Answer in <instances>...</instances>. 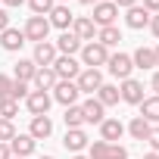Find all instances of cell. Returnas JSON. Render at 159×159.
Returning <instances> with one entry per match:
<instances>
[{
	"mask_svg": "<svg viewBox=\"0 0 159 159\" xmlns=\"http://www.w3.org/2000/svg\"><path fill=\"white\" fill-rule=\"evenodd\" d=\"M150 31L159 38V13H153V16H150Z\"/></svg>",
	"mask_w": 159,
	"mask_h": 159,
	"instance_id": "39",
	"label": "cell"
},
{
	"mask_svg": "<svg viewBox=\"0 0 159 159\" xmlns=\"http://www.w3.org/2000/svg\"><path fill=\"white\" fill-rule=\"evenodd\" d=\"M150 128H153V125H150L147 119H140V116H134V119L125 125V131H128L134 140H147V137H150Z\"/></svg>",
	"mask_w": 159,
	"mask_h": 159,
	"instance_id": "23",
	"label": "cell"
},
{
	"mask_svg": "<svg viewBox=\"0 0 159 159\" xmlns=\"http://www.w3.org/2000/svg\"><path fill=\"white\" fill-rule=\"evenodd\" d=\"M16 116H19V103H16V100H10V97H7V100H0V119L13 122Z\"/></svg>",
	"mask_w": 159,
	"mask_h": 159,
	"instance_id": "30",
	"label": "cell"
},
{
	"mask_svg": "<svg viewBox=\"0 0 159 159\" xmlns=\"http://www.w3.org/2000/svg\"><path fill=\"white\" fill-rule=\"evenodd\" d=\"M112 3H116V7H119V10H131V7H134V3H137V0H112Z\"/></svg>",
	"mask_w": 159,
	"mask_h": 159,
	"instance_id": "40",
	"label": "cell"
},
{
	"mask_svg": "<svg viewBox=\"0 0 159 159\" xmlns=\"http://www.w3.org/2000/svg\"><path fill=\"white\" fill-rule=\"evenodd\" d=\"M13 84H16V78H10V75H0V100H7V97L13 94Z\"/></svg>",
	"mask_w": 159,
	"mask_h": 159,
	"instance_id": "34",
	"label": "cell"
},
{
	"mask_svg": "<svg viewBox=\"0 0 159 159\" xmlns=\"http://www.w3.org/2000/svg\"><path fill=\"white\" fill-rule=\"evenodd\" d=\"M53 47H56V53H59V56H75L78 50H81V41H78L72 31H62V34L53 41Z\"/></svg>",
	"mask_w": 159,
	"mask_h": 159,
	"instance_id": "17",
	"label": "cell"
},
{
	"mask_svg": "<svg viewBox=\"0 0 159 159\" xmlns=\"http://www.w3.org/2000/svg\"><path fill=\"white\" fill-rule=\"evenodd\" d=\"M13 159H22V156H13Z\"/></svg>",
	"mask_w": 159,
	"mask_h": 159,
	"instance_id": "50",
	"label": "cell"
},
{
	"mask_svg": "<svg viewBox=\"0 0 159 159\" xmlns=\"http://www.w3.org/2000/svg\"><path fill=\"white\" fill-rule=\"evenodd\" d=\"M106 69H109V75L119 78V81H125V78H131V72H134V62H131L128 53H109Z\"/></svg>",
	"mask_w": 159,
	"mask_h": 159,
	"instance_id": "4",
	"label": "cell"
},
{
	"mask_svg": "<svg viewBox=\"0 0 159 159\" xmlns=\"http://www.w3.org/2000/svg\"><path fill=\"white\" fill-rule=\"evenodd\" d=\"M147 143H150V150H153V153H159V128H150V137H147Z\"/></svg>",
	"mask_w": 159,
	"mask_h": 159,
	"instance_id": "36",
	"label": "cell"
},
{
	"mask_svg": "<svg viewBox=\"0 0 159 159\" xmlns=\"http://www.w3.org/2000/svg\"><path fill=\"white\" fill-rule=\"evenodd\" d=\"M106 159H128V150L122 143H109V156Z\"/></svg>",
	"mask_w": 159,
	"mask_h": 159,
	"instance_id": "35",
	"label": "cell"
},
{
	"mask_svg": "<svg viewBox=\"0 0 159 159\" xmlns=\"http://www.w3.org/2000/svg\"><path fill=\"white\" fill-rule=\"evenodd\" d=\"M0 159H13V153H10V143H0Z\"/></svg>",
	"mask_w": 159,
	"mask_h": 159,
	"instance_id": "42",
	"label": "cell"
},
{
	"mask_svg": "<svg viewBox=\"0 0 159 159\" xmlns=\"http://www.w3.org/2000/svg\"><path fill=\"white\" fill-rule=\"evenodd\" d=\"M34 147H38V140H34L31 134H16V137L10 140V153H13V156H22V159H28V156L34 153Z\"/></svg>",
	"mask_w": 159,
	"mask_h": 159,
	"instance_id": "15",
	"label": "cell"
},
{
	"mask_svg": "<svg viewBox=\"0 0 159 159\" xmlns=\"http://www.w3.org/2000/svg\"><path fill=\"white\" fill-rule=\"evenodd\" d=\"M97 3H100V0H97Z\"/></svg>",
	"mask_w": 159,
	"mask_h": 159,
	"instance_id": "51",
	"label": "cell"
},
{
	"mask_svg": "<svg viewBox=\"0 0 159 159\" xmlns=\"http://www.w3.org/2000/svg\"><path fill=\"white\" fill-rule=\"evenodd\" d=\"M38 159H53V156H38Z\"/></svg>",
	"mask_w": 159,
	"mask_h": 159,
	"instance_id": "49",
	"label": "cell"
},
{
	"mask_svg": "<svg viewBox=\"0 0 159 159\" xmlns=\"http://www.w3.org/2000/svg\"><path fill=\"white\" fill-rule=\"evenodd\" d=\"M56 81H59V78H56V72L53 69H38L34 72V78H31V91H53L56 88Z\"/></svg>",
	"mask_w": 159,
	"mask_h": 159,
	"instance_id": "20",
	"label": "cell"
},
{
	"mask_svg": "<svg viewBox=\"0 0 159 159\" xmlns=\"http://www.w3.org/2000/svg\"><path fill=\"white\" fill-rule=\"evenodd\" d=\"M81 44H91V41H97V25L91 22V16H75V22H72V28H69Z\"/></svg>",
	"mask_w": 159,
	"mask_h": 159,
	"instance_id": "10",
	"label": "cell"
},
{
	"mask_svg": "<svg viewBox=\"0 0 159 159\" xmlns=\"http://www.w3.org/2000/svg\"><path fill=\"white\" fill-rule=\"evenodd\" d=\"M53 3H69V0H53Z\"/></svg>",
	"mask_w": 159,
	"mask_h": 159,
	"instance_id": "48",
	"label": "cell"
},
{
	"mask_svg": "<svg viewBox=\"0 0 159 159\" xmlns=\"http://www.w3.org/2000/svg\"><path fill=\"white\" fill-rule=\"evenodd\" d=\"M34 72H38V66H34L31 59H19V62H16V69H13V78H16V81H25V84H31Z\"/></svg>",
	"mask_w": 159,
	"mask_h": 159,
	"instance_id": "27",
	"label": "cell"
},
{
	"mask_svg": "<svg viewBox=\"0 0 159 159\" xmlns=\"http://www.w3.org/2000/svg\"><path fill=\"white\" fill-rule=\"evenodd\" d=\"M131 62H134V69H156V56H153V47H137L134 53H131Z\"/></svg>",
	"mask_w": 159,
	"mask_h": 159,
	"instance_id": "22",
	"label": "cell"
},
{
	"mask_svg": "<svg viewBox=\"0 0 159 159\" xmlns=\"http://www.w3.org/2000/svg\"><path fill=\"white\" fill-rule=\"evenodd\" d=\"M88 143H91V137L84 134V128H66V137H62V147L75 156V153H81V150H88Z\"/></svg>",
	"mask_w": 159,
	"mask_h": 159,
	"instance_id": "11",
	"label": "cell"
},
{
	"mask_svg": "<svg viewBox=\"0 0 159 159\" xmlns=\"http://www.w3.org/2000/svg\"><path fill=\"white\" fill-rule=\"evenodd\" d=\"M75 84H78L81 94H97L100 84H103V72H100V69H81L78 78H75Z\"/></svg>",
	"mask_w": 159,
	"mask_h": 159,
	"instance_id": "6",
	"label": "cell"
},
{
	"mask_svg": "<svg viewBox=\"0 0 159 159\" xmlns=\"http://www.w3.org/2000/svg\"><path fill=\"white\" fill-rule=\"evenodd\" d=\"M106 156H109V143H106V140L88 143V159H106Z\"/></svg>",
	"mask_w": 159,
	"mask_h": 159,
	"instance_id": "29",
	"label": "cell"
},
{
	"mask_svg": "<svg viewBox=\"0 0 159 159\" xmlns=\"http://www.w3.org/2000/svg\"><path fill=\"white\" fill-rule=\"evenodd\" d=\"M62 122H66V128H84V112H81V106H66Z\"/></svg>",
	"mask_w": 159,
	"mask_h": 159,
	"instance_id": "28",
	"label": "cell"
},
{
	"mask_svg": "<svg viewBox=\"0 0 159 159\" xmlns=\"http://www.w3.org/2000/svg\"><path fill=\"white\" fill-rule=\"evenodd\" d=\"M119 94H122V100H125V103L140 106V100H143V84L137 81V78H125L122 88H119Z\"/></svg>",
	"mask_w": 159,
	"mask_h": 159,
	"instance_id": "13",
	"label": "cell"
},
{
	"mask_svg": "<svg viewBox=\"0 0 159 159\" xmlns=\"http://www.w3.org/2000/svg\"><path fill=\"white\" fill-rule=\"evenodd\" d=\"M150 88H153V94L159 97V72H153V81H150Z\"/></svg>",
	"mask_w": 159,
	"mask_h": 159,
	"instance_id": "43",
	"label": "cell"
},
{
	"mask_svg": "<svg viewBox=\"0 0 159 159\" xmlns=\"http://www.w3.org/2000/svg\"><path fill=\"white\" fill-rule=\"evenodd\" d=\"M122 134H125V125L119 119H103L100 122V140L116 143V140H122Z\"/></svg>",
	"mask_w": 159,
	"mask_h": 159,
	"instance_id": "19",
	"label": "cell"
},
{
	"mask_svg": "<svg viewBox=\"0 0 159 159\" xmlns=\"http://www.w3.org/2000/svg\"><path fill=\"white\" fill-rule=\"evenodd\" d=\"M50 97H53L56 103H62V106H78V97H81V91H78L75 81H56V88H53Z\"/></svg>",
	"mask_w": 159,
	"mask_h": 159,
	"instance_id": "7",
	"label": "cell"
},
{
	"mask_svg": "<svg viewBox=\"0 0 159 159\" xmlns=\"http://www.w3.org/2000/svg\"><path fill=\"white\" fill-rule=\"evenodd\" d=\"M7 28H10V13H7L3 7H0V34H3Z\"/></svg>",
	"mask_w": 159,
	"mask_h": 159,
	"instance_id": "37",
	"label": "cell"
},
{
	"mask_svg": "<svg viewBox=\"0 0 159 159\" xmlns=\"http://www.w3.org/2000/svg\"><path fill=\"white\" fill-rule=\"evenodd\" d=\"M47 22H50V28L69 31V28H72V22H75V16H72L69 3H56V7H53V10L47 13Z\"/></svg>",
	"mask_w": 159,
	"mask_h": 159,
	"instance_id": "8",
	"label": "cell"
},
{
	"mask_svg": "<svg viewBox=\"0 0 159 159\" xmlns=\"http://www.w3.org/2000/svg\"><path fill=\"white\" fill-rule=\"evenodd\" d=\"M28 134L34 140H44L53 134V119L50 116H31V125H28Z\"/></svg>",
	"mask_w": 159,
	"mask_h": 159,
	"instance_id": "18",
	"label": "cell"
},
{
	"mask_svg": "<svg viewBox=\"0 0 159 159\" xmlns=\"http://www.w3.org/2000/svg\"><path fill=\"white\" fill-rule=\"evenodd\" d=\"M22 44H25V34H22V28H7L3 34H0V47H3L7 53H19L22 50Z\"/></svg>",
	"mask_w": 159,
	"mask_h": 159,
	"instance_id": "16",
	"label": "cell"
},
{
	"mask_svg": "<svg viewBox=\"0 0 159 159\" xmlns=\"http://www.w3.org/2000/svg\"><path fill=\"white\" fill-rule=\"evenodd\" d=\"M50 69L56 72V78H59V81H75V78H78V72H81V62H78L75 56H56V62H53Z\"/></svg>",
	"mask_w": 159,
	"mask_h": 159,
	"instance_id": "5",
	"label": "cell"
},
{
	"mask_svg": "<svg viewBox=\"0 0 159 159\" xmlns=\"http://www.w3.org/2000/svg\"><path fill=\"white\" fill-rule=\"evenodd\" d=\"M81 69H100V66H106V59H109V50L103 47V44H97V41H91V44H81Z\"/></svg>",
	"mask_w": 159,
	"mask_h": 159,
	"instance_id": "1",
	"label": "cell"
},
{
	"mask_svg": "<svg viewBox=\"0 0 159 159\" xmlns=\"http://www.w3.org/2000/svg\"><path fill=\"white\" fill-rule=\"evenodd\" d=\"M53 7H56L53 0H28V10H31L34 16H47V13H50Z\"/></svg>",
	"mask_w": 159,
	"mask_h": 159,
	"instance_id": "31",
	"label": "cell"
},
{
	"mask_svg": "<svg viewBox=\"0 0 159 159\" xmlns=\"http://www.w3.org/2000/svg\"><path fill=\"white\" fill-rule=\"evenodd\" d=\"M72 159H88V156H81V153H75V156H72Z\"/></svg>",
	"mask_w": 159,
	"mask_h": 159,
	"instance_id": "47",
	"label": "cell"
},
{
	"mask_svg": "<svg viewBox=\"0 0 159 159\" xmlns=\"http://www.w3.org/2000/svg\"><path fill=\"white\" fill-rule=\"evenodd\" d=\"M94 97H97L103 106H116V103L122 100V94H119V84H106V81L100 84V91H97Z\"/></svg>",
	"mask_w": 159,
	"mask_h": 159,
	"instance_id": "25",
	"label": "cell"
},
{
	"mask_svg": "<svg viewBox=\"0 0 159 159\" xmlns=\"http://www.w3.org/2000/svg\"><path fill=\"white\" fill-rule=\"evenodd\" d=\"M81 112H84V125H100V122L106 119V106H103L97 97L84 100V103H81Z\"/></svg>",
	"mask_w": 159,
	"mask_h": 159,
	"instance_id": "14",
	"label": "cell"
},
{
	"mask_svg": "<svg viewBox=\"0 0 159 159\" xmlns=\"http://www.w3.org/2000/svg\"><path fill=\"white\" fill-rule=\"evenodd\" d=\"M81 3H84V7H94V3H97V0H81Z\"/></svg>",
	"mask_w": 159,
	"mask_h": 159,
	"instance_id": "46",
	"label": "cell"
},
{
	"mask_svg": "<svg viewBox=\"0 0 159 159\" xmlns=\"http://www.w3.org/2000/svg\"><path fill=\"white\" fill-rule=\"evenodd\" d=\"M50 103H53V97H50L47 91H31V94L25 97V106H28L31 116H47V112H50Z\"/></svg>",
	"mask_w": 159,
	"mask_h": 159,
	"instance_id": "12",
	"label": "cell"
},
{
	"mask_svg": "<svg viewBox=\"0 0 159 159\" xmlns=\"http://www.w3.org/2000/svg\"><path fill=\"white\" fill-rule=\"evenodd\" d=\"M122 41V31H119V25H106V28H97V44H103L106 50L109 47H116Z\"/></svg>",
	"mask_w": 159,
	"mask_h": 159,
	"instance_id": "24",
	"label": "cell"
},
{
	"mask_svg": "<svg viewBox=\"0 0 159 159\" xmlns=\"http://www.w3.org/2000/svg\"><path fill=\"white\" fill-rule=\"evenodd\" d=\"M140 7H143V10H147V13L153 16V13H159V0H143Z\"/></svg>",
	"mask_w": 159,
	"mask_h": 159,
	"instance_id": "38",
	"label": "cell"
},
{
	"mask_svg": "<svg viewBox=\"0 0 159 159\" xmlns=\"http://www.w3.org/2000/svg\"><path fill=\"white\" fill-rule=\"evenodd\" d=\"M125 25H128V28H134V31H140V28H147V25H150V13H147L140 3H134V7L125 13Z\"/></svg>",
	"mask_w": 159,
	"mask_h": 159,
	"instance_id": "21",
	"label": "cell"
},
{
	"mask_svg": "<svg viewBox=\"0 0 159 159\" xmlns=\"http://www.w3.org/2000/svg\"><path fill=\"white\" fill-rule=\"evenodd\" d=\"M3 7H10V10H16V7H22V3H28V0H0Z\"/></svg>",
	"mask_w": 159,
	"mask_h": 159,
	"instance_id": "41",
	"label": "cell"
},
{
	"mask_svg": "<svg viewBox=\"0 0 159 159\" xmlns=\"http://www.w3.org/2000/svg\"><path fill=\"white\" fill-rule=\"evenodd\" d=\"M22 34H25V41H31V44L47 41V34H50V22H47V16H28Z\"/></svg>",
	"mask_w": 159,
	"mask_h": 159,
	"instance_id": "2",
	"label": "cell"
},
{
	"mask_svg": "<svg viewBox=\"0 0 159 159\" xmlns=\"http://www.w3.org/2000/svg\"><path fill=\"white\" fill-rule=\"evenodd\" d=\"M16 134H19V131H16V125H13V122L0 119V143H10V140H13Z\"/></svg>",
	"mask_w": 159,
	"mask_h": 159,
	"instance_id": "32",
	"label": "cell"
},
{
	"mask_svg": "<svg viewBox=\"0 0 159 159\" xmlns=\"http://www.w3.org/2000/svg\"><path fill=\"white\" fill-rule=\"evenodd\" d=\"M56 47H53V41H41V44H34V53H31V62L38 66V69H50L53 62H56Z\"/></svg>",
	"mask_w": 159,
	"mask_h": 159,
	"instance_id": "9",
	"label": "cell"
},
{
	"mask_svg": "<svg viewBox=\"0 0 159 159\" xmlns=\"http://www.w3.org/2000/svg\"><path fill=\"white\" fill-rule=\"evenodd\" d=\"M116 16H119V7L112 3V0H100V3H94L91 22H94L97 28H106V25H116Z\"/></svg>",
	"mask_w": 159,
	"mask_h": 159,
	"instance_id": "3",
	"label": "cell"
},
{
	"mask_svg": "<svg viewBox=\"0 0 159 159\" xmlns=\"http://www.w3.org/2000/svg\"><path fill=\"white\" fill-rule=\"evenodd\" d=\"M140 119H147L150 125H153V122H159V97H156V94L140 100Z\"/></svg>",
	"mask_w": 159,
	"mask_h": 159,
	"instance_id": "26",
	"label": "cell"
},
{
	"mask_svg": "<svg viewBox=\"0 0 159 159\" xmlns=\"http://www.w3.org/2000/svg\"><path fill=\"white\" fill-rule=\"evenodd\" d=\"M143 159H159V153H153V150H150V153H147Z\"/></svg>",
	"mask_w": 159,
	"mask_h": 159,
	"instance_id": "45",
	"label": "cell"
},
{
	"mask_svg": "<svg viewBox=\"0 0 159 159\" xmlns=\"http://www.w3.org/2000/svg\"><path fill=\"white\" fill-rule=\"evenodd\" d=\"M153 56H156V66H159V44L153 47Z\"/></svg>",
	"mask_w": 159,
	"mask_h": 159,
	"instance_id": "44",
	"label": "cell"
},
{
	"mask_svg": "<svg viewBox=\"0 0 159 159\" xmlns=\"http://www.w3.org/2000/svg\"><path fill=\"white\" fill-rule=\"evenodd\" d=\"M28 94H31V84H25V81H16V84H13V94H10V100H16V103H19V100H25Z\"/></svg>",
	"mask_w": 159,
	"mask_h": 159,
	"instance_id": "33",
	"label": "cell"
}]
</instances>
